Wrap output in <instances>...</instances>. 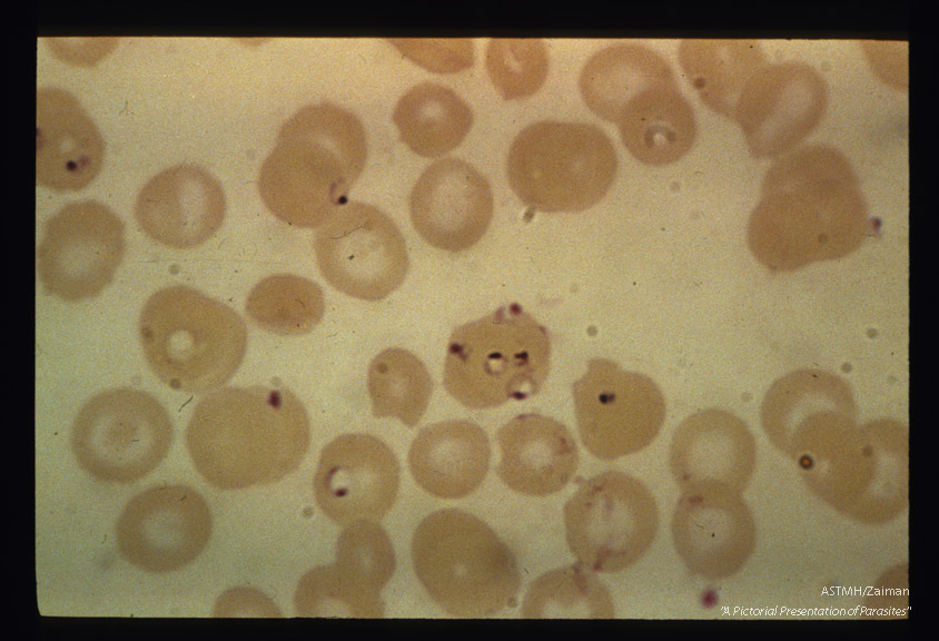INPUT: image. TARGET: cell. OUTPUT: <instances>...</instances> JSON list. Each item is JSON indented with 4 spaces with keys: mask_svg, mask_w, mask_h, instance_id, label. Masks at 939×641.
<instances>
[{
    "mask_svg": "<svg viewBox=\"0 0 939 641\" xmlns=\"http://www.w3.org/2000/svg\"><path fill=\"white\" fill-rule=\"evenodd\" d=\"M225 214L220 184L191 164L155 175L135 204V217L145 234L174 249H190L207 241L221 226Z\"/></svg>",
    "mask_w": 939,
    "mask_h": 641,
    "instance_id": "e0dca14e",
    "label": "cell"
},
{
    "mask_svg": "<svg viewBox=\"0 0 939 641\" xmlns=\"http://www.w3.org/2000/svg\"><path fill=\"white\" fill-rule=\"evenodd\" d=\"M366 159V134L353 112L333 103L306 106L280 128L259 170V195L281 221L314 228L346 203Z\"/></svg>",
    "mask_w": 939,
    "mask_h": 641,
    "instance_id": "3957f363",
    "label": "cell"
},
{
    "mask_svg": "<svg viewBox=\"0 0 939 641\" xmlns=\"http://www.w3.org/2000/svg\"><path fill=\"white\" fill-rule=\"evenodd\" d=\"M490 458L486 433L465 420L426 426L408 451V466L416 483L442 499H463L475 492L487 474Z\"/></svg>",
    "mask_w": 939,
    "mask_h": 641,
    "instance_id": "603a6c76",
    "label": "cell"
},
{
    "mask_svg": "<svg viewBox=\"0 0 939 641\" xmlns=\"http://www.w3.org/2000/svg\"><path fill=\"white\" fill-rule=\"evenodd\" d=\"M317 265L337 290L380 300L404 282L409 259L405 239L380 209L350 201L337 208L314 236Z\"/></svg>",
    "mask_w": 939,
    "mask_h": 641,
    "instance_id": "30bf717a",
    "label": "cell"
},
{
    "mask_svg": "<svg viewBox=\"0 0 939 641\" xmlns=\"http://www.w3.org/2000/svg\"><path fill=\"white\" fill-rule=\"evenodd\" d=\"M212 517L205 499L187 485H158L130 500L116 523L121 558L149 573L177 571L206 548Z\"/></svg>",
    "mask_w": 939,
    "mask_h": 641,
    "instance_id": "4fadbf2b",
    "label": "cell"
},
{
    "mask_svg": "<svg viewBox=\"0 0 939 641\" xmlns=\"http://www.w3.org/2000/svg\"><path fill=\"white\" fill-rule=\"evenodd\" d=\"M566 542L576 560L600 573L625 570L651 548L659 510L639 479L607 471L584 481L564 506Z\"/></svg>",
    "mask_w": 939,
    "mask_h": 641,
    "instance_id": "9c48e42d",
    "label": "cell"
},
{
    "mask_svg": "<svg viewBox=\"0 0 939 641\" xmlns=\"http://www.w3.org/2000/svg\"><path fill=\"white\" fill-rule=\"evenodd\" d=\"M309 443L306 410L284 387L216 391L197 404L186 431L195 469L219 490L280 481L300 465Z\"/></svg>",
    "mask_w": 939,
    "mask_h": 641,
    "instance_id": "7a4b0ae2",
    "label": "cell"
},
{
    "mask_svg": "<svg viewBox=\"0 0 939 641\" xmlns=\"http://www.w3.org/2000/svg\"><path fill=\"white\" fill-rule=\"evenodd\" d=\"M762 424L778 445L799 447L837 437L851 427L853 400L838 376L801 369L778 379L762 405Z\"/></svg>",
    "mask_w": 939,
    "mask_h": 641,
    "instance_id": "ffe728a7",
    "label": "cell"
},
{
    "mask_svg": "<svg viewBox=\"0 0 939 641\" xmlns=\"http://www.w3.org/2000/svg\"><path fill=\"white\" fill-rule=\"evenodd\" d=\"M858 177L840 151L802 146L775 161L748 225L753 256L772 272L842 258L868 235Z\"/></svg>",
    "mask_w": 939,
    "mask_h": 641,
    "instance_id": "6da1fadb",
    "label": "cell"
},
{
    "mask_svg": "<svg viewBox=\"0 0 939 641\" xmlns=\"http://www.w3.org/2000/svg\"><path fill=\"white\" fill-rule=\"evenodd\" d=\"M676 552L693 572L709 579L735 573L754 543L752 517L737 493H683L672 517Z\"/></svg>",
    "mask_w": 939,
    "mask_h": 641,
    "instance_id": "d6986e66",
    "label": "cell"
},
{
    "mask_svg": "<svg viewBox=\"0 0 939 641\" xmlns=\"http://www.w3.org/2000/svg\"><path fill=\"white\" fill-rule=\"evenodd\" d=\"M585 105L597 117L616 124L626 107L642 93L678 86L670 63L656 51L621 43L594 53L580 75Z\"/></svg>",
    "mask_w": 939,
    "mask_h": 641,
    "instance_id": "cb8c5ba5",
    "label": "cell"
},
{
    "mask_svg": "<svg viewBox=\"0 0 939 641\" xmlns=\"http://www.w3.org/2000/svg\"><path fill=\"white\" fill-rule=\"evenodd\" d=\"M494 210L491 185L474 166L456 157L428 166L409 196L418 235L431 246L459 253L487 231Z\"/></svg>",
    "mask_w": 939,
    "mask_h": 641,
    "instance_id": "2e32d148",
    "label": "cell"
},
{
    "mask_svg": "<svg viewBox=\"0 0 939 641\" xmlns=\"http://www.w3.org/2000/svg\"><path fill=\"white\" fill-rule=\"evenodd\" d=\"M367 386L373 415L396 417L408 427L418 424L433 392L425 364L399 347L384 349L375 356L368 368Z\"/></svg>",
    "mask_w": 939,
    "mask_h": 641,
    "instance_id": "f1b7e54d",
    "label": "cell"
},
{
    "mask_svg": "<svg viewBox=\"0 0 939 641\" xmlns=\"http://www.w3.org/2000/svg\"><path fill=\"white\" fill-rule=\"evenodd\" d=\"M754 457V438L747 425L715 408L685 418L670 447L671 472L683 493H738L751 476Z\"/></svg>",
    "mask_w": 939,
    "mask_h": 641,
    "instance_id": "ac0fdd59",
    "label": "cell"
},
{
    "mask_svg": "<svg viewBox=\"0 0 939 641\" xmlns=\"http://www.w3.org/2000/svg\"><path fill=\"white\" fill-rule=\"evenodd\" d=\"M125 250V225L109 207L96 200L70 203L43 227L38 275L49 295L80 302L111 283Z\"/></svg>",
    "mask_w": 939,
    "mask_h": 641,
    "instance_id": "8fae6325",
    "label": "cell"
},
{
    "mask_svg": "<svg viewBox=\"0 0 939 641\" xmlns=\"http://www.w3.org/2000/svg\"><path fill=\"white\" fill-rule=\"evenodd\" d=\"M399 463L383 441L370 434H345L327 444L314 477L318 506L334 522L347 525L378 521L394 505Z\"/></svg>",
    "mask_w": 939,
    "mask_h": 641,
    "instance_id": "9a60e30c",
    "label": "cell"
},
{
    "mask_svg": "<svg viewBox=\"0 0 939 641\" xmlns=\"http://www.w3.org/2000/svg\"><path fill=\"white\" fill-rule=\"evenodd\" d=\"M395 568V552L386 531L376 521H358L345 525L337 541L336 562L325 571L356 618H382L380 591Z\"/></svg>",
    "mask_w": 939,
    "mask_h": 641,
    "instance_id": "484cf974",
    "label": "cell"
},
{
    "mask_svg": "<svg viewBox=\"0 0 939 641\" xmlns=\"http://www.w3.org/2000/svg\"><path fill=\"white\" fill-rule=\"evenodd\" d=\"M105 155L101 135L71 93L37 92V183L55 191H77L98 176Z\"/></svg>",
    "mask_w": 939,
    "mask_h": 641,
    "instance_id": "44dd1931",
    "label": "cell"
},
{
    "mask_svg": "<svg viewBox=\"0 0 939 641\" xmlns=\"http://www.w3.org/2000/svg\"><path fill=\"white\" fill-rule=\"evenodd\" d=\"M172 434L169 414L154 396L118 387L85 403L72 424L71 450L79 466L97 480L129 484L160 464Z\"/></svg>",
    "mask_w": 939,
    "mask_h": 641,
    "instance_id": "ba28073f",
    "label": "cell"
},
{
    "mask_svg": "<svg viewBox=\"0 0 939 641\" xmlns=\"http://www.w3.org/2000/svg\"><path fill=\"white\" fill-rule=\"evenodd\" d=\"M501 461L497 474L511 490L547 496L561 491L579 466V448L572 433L554 418L528 413L518 415L497 432Z\"/></svg>",
    "mask_w": 939,
    "mask_h": 641,
    "instance_id": "7402d4cb",
    "label": "cell"
},
{
    "mask_svg": "<svg viewBox=\"0 0 939 641\" xmlns=\"http://www.w3.org/2000/svg\"><path fill=\"white\" fill-rule=\"evenodd\" d=\"M412 561L428 596L449 615L491 617L515 603L521 578L513 551L468 512L427 515L414 533Z\"/></svg>",
    "mask_w": 939,
    "mask_h": 641,
    "instance_id": "277c9868",
    "label": "cell"
},
{
    "mask_svg": "<svg viewBox=\"0 0 939 641\" xmlns=\"http://www.w3.org/2000/svg\"><path fill=\"white\" fill-rule=\"evenodd\" d=\"M613 603L596 578L577 566L547 572L525 595L523 618H611Z\"/></svg>",
    "mask_w": 939,
    "mask_h": 641,
    "instance_id": "4dcf8cb0",
    "label": "cell"
},
{
    "mask_svg": "<svg viewBox=\"0 0 939 641\" xmlns=\"http://www.w3.org/2000/svg\"><path fill=\"white\" fill-rule=\"evenodd\" d=\"M393 120L401 140L415 154L437 157L458 147L470 134L474 115L448 87L422 82L397 101Z\"/></svg>",
    "mask_w": 939,
    "mask_h": 641,
    "instance_id": "83f0119b",
    "label": "cell"
},
{
    "mask_svg": "<svg viewBox=\"0 0 939 641\" xmlns=\"http://www.w3.org/2000/svg\"><path fill=\"white\" fill-rule=\"evenodd\" d=\"M827 85L808 65L767 62L748 82L732 120L739 124L755 158L785 154L820 122Z\"/></svg>",
    "mask_w": 939,
    "mask_h": 641,
    "instance_id": "5bb4252c",
    "label": "cell"
},
{
    "mask_svg": "<svg viewBox=\"0 0 939 641\" xmlns=\"http://www.w3.org/2000/svg\"><path fill=\"white\" fill-rule=\"evenodd\" d=\"M324 310L322 288L313 280L293 274L264 278L246 300V313L256 326L283 336L312 332L322 320Z\"/></svg>",
    "mask_w": 939,
    "mask_h": 641,
    "instance_id": "f546056e",
    "label": "cell"
},
{
    "mask_svg": "<svg viewBox=\"0 0 939 641\" xmlns=\"http://www.w3.org/2000/svg\"><path fill=\"white\" fill-rule=\"evenodd\" d=\"M617 171L611 139L591 124L542 120L513 140L506 160L510 187L530 209L575 213L596 205Z\"/></svg>",
    "mask_w": 939,
    "mask_h": 641,
    "instance_id": "52a82bcc",
    "label": "cell"
},
{
    "mask_svg": "<svg viewBox=\"0 0 939 641\" xmlns=\"http://www.w3.org/2000/svg\"><path fill=\"white\" fill-rule=\"evenodd\" d=\"M627 150L641 162L678 161L696 137L694 111L675 87H662L633 100L615 124Z\"/></svg>",
    "mask_w": 939,
    "mask_h": 641,
    "instance_id": "d4e9b609",
    "label": "cell"
},
{
    "mask_svg": "<svg viewBox=\"0 0 939 641\" xmlns=\"http://www.w3.org/2000/svg\"><path fill=\"white\" fill-rule=\"evenodd\" d=\"M139 335L152 373L169 387L195 394L227 383L247 347L240 315L185 285L165 287L148 298Z\"/></svg>",
    "mask_w": 939,
    "mask_h": 641,
    "instance_id": "5b68a950",
    "label": "cell"
},
{
    "mask_svg": "<svg viewBox=\"0 0 939 641\" xmlns=\"http://www.w3.org/2000/svg\"><path fill=\"white\" fill-rule=\"evenodd\" d=\"M550 365L548 332L514 303L454 328L443 383L462 405L492 408L537 394Z\"/></svg>",
    "mask_w": 939,
    "mask_h": 641,
    "instance_id": "8992f818",
    "label": "cell"
},
{
    "mask_svg": "<svg viewBox=\"0 0 939 641\" xmlns=\"http://www.w3.org/2000/svg\"><path fill=\"white\" fill-rule=\"evenodd\" d=\"M679 60L702 102L731 120L748 82L768 62L753 39H685Z\"/></svg>",
    "mask_w": 939,
    "mask_h": 641,
    "instance_id": "4316f807",
    "label": "cell"
},
{
    "mask_svg": "<svg viewBox=\"0 0 939 641\" xmlns=\"http://www.w3.org/2000/svg\"><path fill=\"white\" fill-rule=\"evenodd\" d=\"M572 391L581 441L600 460L641 451L663 425L665 401L656 384L610 359H591Z\"/></svg>",
    "mask_w": 939,
    "mask_h": 641,
    "instance_id": "7c38bea8",
    "label": "cell"
},
{
    "mask_svg": "<svg viewBox=\"0 0 939 641\" xmlns=\"http://www.w3.org/2000/svg\"><path fill=\"white\" fill-rule=\"evenodd\" d=\"M486 69L504 99L532 96L546 79V47L540 39H492L486 51Z\"/></svg>",
    "mask_w": 939,
    "mask_h": 641,
    "instance_id": "1f68e13d",
    "label": "cell"
}]
</instances>
